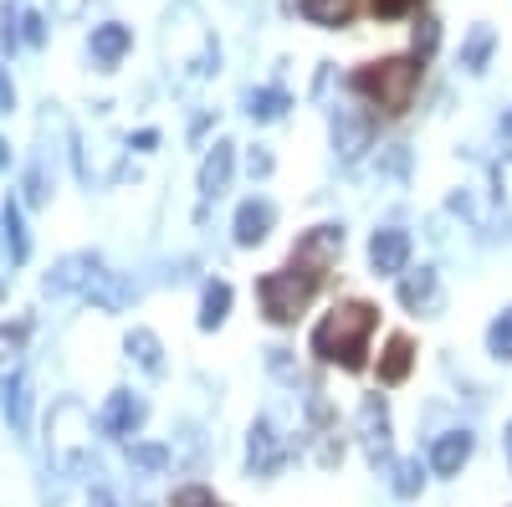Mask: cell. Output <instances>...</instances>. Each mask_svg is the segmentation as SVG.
Instances as JSON below:
<instances>
[{"instance_id": "obj_27", "label": "cell", "mask_w": 512, "mask_h": 507, "mask_svg": "<svg viewBox=\"0 0 512 507\" xmlns=\"http://www.w3.org/2000/svg\"><path fill=\"white\" fill-rule=\"evenodd\" d=\"M169 507H226L216 492H210V487H175V497H169Z\"/></svg>"}, {"instance_id": "obj_19", "label": "cell", "mask_w": 512, "mask_h": 507, "mask_svg": "<svg viewBox=\"0 0 512 507\" xmlns=\"http://www.w3.org/2000/svg\"><path fill=\"white\" fill-rule=\"evenodd\" d=\"M128 359H139V369H149V374H164V349H159V338L149 328L128 333Z\"/></svg>"}, {"instance_id": "obj_36", "label": "cell", "mask_w": 512, "mask_h": 507, "mask_svg": "<svg viewBox=\"0 0 512 507\" xmlns=\"http://www.w3.org/2000/svg\"><path fill=\"white\" fill-rule=\"evenodd\" d=\"M93 507H113V502H108V492H98V497H93Z\"/></svg>"}, {"instance_id": "obj_8", "label": "cell", "mask_w": 512, "mask_h": 507, "mask_svg": "<svg viewBox=\"0 0 512 507\" xmlns=\"http://www.w3.org/2000/svg\"><path fill=\"white\" fill-rule=\"evenodd\" d=\"M400 308L405 313H441V277L431 267L400 277Z\"/></svg>"}, {"instance_id": "obj_28", "label": "cell", "mask_w": 512, "mask_h": 507, "mask_svg": "<svg viewBox=\"0 0 512 507\" xmlns=\"http://www.w3.org/2000/svg\"><path fill=\"white\" fill-rule=\"evenodd\" d=\"M128 461L144 472H164L169 467V446H128Z\"/></svg>"}, {"instance_id": "obj_22", "label": "cell", "mask_w": 512, "mask_h": 507, "mask_svg": "<svg viewBox=\"0 0 512 507\" xmlns=\"http://www.w3.org/2000/svg\"><path fill=\"white\" fill-rule=\"evenodd\" d=\"M492 200H497V210H502V221L512 226V154H502V159L492 164Z\"/></svg>"}, {"instance_id": "obj_16", "label": "cell", "mask_w": 512, "mask_h": 507, "mask_svg": "<svg viewBox=\"0 0 512 507\" xmlns=\"http://www.w3.org/2000/svg\"><path fill=\"white\" fill-rule=\"evenodd\" d=\"M297 11H303L313 26H349L359 0H297Z\"/></svg>"}, {"instance_id": "obj_33", "label": "cell", "mask_w": 512, "mask_h": 507, "mask_svg": "<svg viewBox=\"0 0 512 507\" xmlns=\"http://www.w3.org/2000/svg\"><path fill=\"white\" fill-rule=\"evenodd\" d=\"M16 108V88H11V77L0 72V113H11Z\"/></svg>"}, {"instance_id": "obj_23", "label": "cell", "mask_w": 512, "mask_h": 507, "mask_svg": "<svg viewBox=\"0 0 512 507\" xmlns=\"http://www.w3.org/2000/svg\"><path fill=\"white\" fill-rule=\"evenodd\" d=\"M487 354L502 359V364H512V308H502V313L492 318V328H487Z\"/></svg>"}, {"instance_id": "obj_21", "label": "cell", "mask_w": 512, "mask_h": 507, "mask_svg": "<svg viewBox=\"0 0 512 507\" xmlns=\"http://www.w3.org/2000/svg\"><path fill=\"white\" fill-rule=\"evenodd\" d=\"M246 113H251L256 123H272V118H282V113H287V93H282V88H262V93H251V98H246Z\"/></svg>"}, {"instance_id": "obj_31", "label": "cell", "mask_w": 512, "mask_h": 507, "mask_svg": "<svg viewBox=\"0 0 512 507\" xmlns=\"http://www.w3.org/2000/svg\"><path fill=\"white\" fill-rule=\"evenodd\" d=\"M21 41H31V47H41V41H47V21H41L36 11L21 16Z\"/></svg>"}, {"instance_id": "obj_6", "label": "cell", "mask_w": 512, "mask_h": 507, "mask_svg": "<svg viewBox=\"0 0 512 507\" xmlns=\"http://www.w3.org/2000/svg\"><path fill=\"white\" fill-rule=\"evenodd\" d=\"M144 415H149V405H144L134 390H113V395H108V405L98 410V431L123 441V436H134V431L144 426Z\"/></svg>"}, {"instance_id": "obj_10", "label": "cell", "mask_w": 512, "mask_h": 507, "mask_svg": "<svg viewBox=\"0 0 512 507\" xmlns=\"http://www.w3.org/2000/svg\"><path fill=\"white\" fill-rule=\"evenodd\" d=\"M272 221H277V205L272 200H246L236 210V246H262L272 236Z\"/></svg>"}, {"instance_id": "obj_29", "label": "cell", "mask_w": 512, "mask_h": 507, "mask_svg": "<svg viewBox=\"0 0 512 507\" xmlns=\"http://www.w3.org/2000/svg\"><path fill=\"white\" fill-rule=\"evenodd\" d=\"M425 0H369V11L379 16V21H400V16H410V11H420Z\"/></svg>"}, {"instance_id": "obj_24", "label": "cell", "mask_w": 512, "mask_h": 507, "mask_svg": "<svg viewBox=\"0 0 512 507\" xmlns=\"http://www.w3.org/2000/svg\"><path fill=\"white\" fill-rule=\"evenodd\" d=\"M0 395H6V415H11V426H16V431H26V379H21V369H11V374H6Z\"/></svg>"}, {"instance_id": "obj_9", "label": "cell", "mask_w": 512, "mask_h": 507, "mask_svg": "<svg viewBox=\"0 0 512 507\" xmlns=\"http://www.w3.org/2000/svg\"><path fill=\"white\" fill-rule=\"evenodd\" d=\"M472 451H477V436H472V431H446V436H436V446H431V472H436V477H456L466 461H472Z\"/></svg>"}, {"instance_id": "obj_18", "label": "cell", "mask_w": 512, "mask_h": 507, "mask_svg": "<svg viewBox=\"0 0 512 507\" xmlns=\"http://www.w3.org/2000/svg\"><path fill=\"white\" fill-rule=\"evenodd\" d=\"M492 47H497V31H492V26H472V36L461 41V67H466V72H487Z\"/></svg>"}, {"instance_id": "obj_11", "label": "cell", "mask_w": 512, "mask_h": 507, "mask_svg": "<svg viewBox=\"0 0 512 507\" xmlns=\"http://www.w3.org/2000/svg\"><path fill=\"white\" fill-rule=\"evenodd\" d=\"M128 47H134V31H128L123 21H103V26H93V62L108 72V67H118L123 57H128Z\"/></svg>"}, {"instance_id": "obj_38", "label": "cell", "mask_w": 512, "mask_h": 507, "mask_svg": "<svg viewBox=\"0 0 512 507\" xmlns=\"http://www.w3.org/2000/svg\"><path fill=\"white\" fill-rule=\"evenodd\" d=\"M507 139H512V118H507Z\"/></svg>"}, {"instance_id": "obj_14", "label": "cell", "mask_w": 512, "mask_h": 507, "mask_svg": "<svg viewBox=\"0 0 512 507\" xmlns=\"http://www.w3.org/2000/svg\"><path fill=\"white\" fill-rule=\"evenodd\" d=\"M103 262L93 257V251H77V257H67V262H57V272L47 277V292H82L93 282V272H98Z\"/></svg>"}, {"instance_id": "obj_17", "label": "cell", "mask_w": 512, "mask_h": 507, "mask_svg": "<svg viewBox=\"0 0 512 507\" xmlns=\"http://www.w3.org/2000/svg\"><path fill=\"white\" fill-rule=\"evenodd\" d=\"M231 313V282H205V298H200V328L216 333Z\"/></svg>"}, {"instance_id": "obj_20", "label": "cell", "mask_w": 512, "mask_h": 507, "mask_svg": "<svg viewBox=\"0 0 512 507\" xmlns=\"http://www.w3.org/2000/svg\"><path fill=\"white\" fill-rule=\"evenodd\" d=\"M333 139H338V149H344L349 159L369 144V118H349V113H338L333 118Z\"/></svg>"}, {"instance_id": "obj_1", "label": "cell", "mask_w": 512, "mask_h": 507, "mask_svg": "<svg viewBox=\"0 0 512 507\" xmlns=\"http://www.w3.org/2000/svg\"><path fill=\"white\" fill-rule=\"evenodd\" d=\"M338 257H344V226H313L292 246L287 267H277V272H267L262 282H256V303H262L267 323H297L303 318L313 292L323 287V277L333 272Z\"/></svg>"}, {"instance_id": "obj_35", "label": "cell", "mask_w": 512, "mask_h": 507, "mask_svg": "<svg viewBox=\"0 0 512 507\" xmlns=\"http://www.w3.org/2000/svg\"><path fill=\"white\" fill-rule=\"evenodd\" d=\"M6 164H11V144H6V139H0V169H6Z\"/></svg>"}, {"instance_id": "obj_34", "label": "cell", "mask_w": 512, "mask_h": 507, "mask_svg": "<svg viewBox=\"0 0 512 507\" xmlns=\"http://www.w3.org/2000/svg\"><path fill=\"white\" fill-rule=\"evenodd\" d=\"M52 11H57V16H77L82 0H52Z\"/></svg>"}, {"instance_id": "obj_12", "label": "cell", "mask_w": 512, "mask_h": 507, "mask_svg": "<svg viewBox=\"0 0 512 507\" xmlns=\"http://www.w3.org/2000/svg\"><path fill=\"white\" fill-rule=\"evenodd\" d=\"M231 164H236V144H226V139L205 154V164H200V195H205V200L226 195V185H231Z\"/></svg>"}, {"instance_id": "obj_2", "label": "cell", "mask_w": 512, "mask_h": 507, "mask_svg": "<svg viewBox=\"0 0 512 507\" xmlns=\"http://www.w3.org/2000/svg\"><path fill=\"white\" fill-rule=\"evenodd\" d=\"M379 328V308L364 303V298H349V303H333L318 328H313V354L323 364H338V369H349L359 374L369 364V338Z\"/></svg>"}, {"instance_id": "obj_32", "label": "cell", "mask_w": 512, "mask_h": 507, "mask_svg": "<svg viewBox=\"0 0 512 507\" xmlns=\"http://www.w3.org/2000/svg\"><path fill=\"white\" fill-rule=\"evenodd\" d=\"M246 169H251V180H256V175H272V154H267V149H251V154H246Z\"/></svg>"}, {"instance_id": "obj_13", "label": "cell", "mask_w": 512, "mask_h": 507, "mask_svg": "<svg viewBox=\"0 0 512 507\" xmlns=\"http://www.w3.org/2000/svg\"><path fill=\"white\" fill-rule=\"evenodd\" d=\"M410 369H415V344L405 333H390V344L379 354V385H405Z\"/></svg>"}, {"instance_id": "obj_15", "label": "cell", "mask_w": 512, "mask_h": 507, "mask_svg": "<svg viewBox=\"0 0 512 507\" xmlns=\"http://www.w3.org/2000/svg\"><path fill=\"white\" fill-rule=\"evenodd\" d=\"M246 461L256 477H267L282 467V451H277V436H272V420H256L251 426V441H246Z\"/></svg>"}, {"instance_id": "obj_37", "label": "cell", "mask_w": 512, "mask_h": 507, "mask_svg": "<svg viewBox=\"0 0 512 507\" xmlns=\"http://www.w3.org/2000/svg\"><path fill=\"white\" fill-rule=\"evenodd\" d=\"M507 461H512V426H507Z\"/></svg>"}, {"instance_id": "obj_30", "label": "cell", "mask_w": 512, "mask_h": 507, "mask_svg": "<svg viewBox=\"0 0 512 507\" xmlns=\"http://www.w3.org/2000/svg\"><path fill=\"white\" fill-rule=\"evenodd\" d=\"M436 41H441V21L425 16V21L415 26V57H431V52H436Z\"/></svg>"}, {"instance_id": "obj_3", "label": "cell", "mask_w": 512, "mask_h": 507, "mask_svg": "<svg viewBox=\"0 0 512 507\" xmlns=\"http://www.w3.org/2000/svg\"><path fill=\"white\" fill-rule=\"evenodd\" d=\"M420 77H425V57L410 52V57H379V62H364V67L349 77V88H354L369 108L400 118V113L415 103V93H420Z\"/></svg>"}, {"instance_id": "obj_25", "label": "cell", "mask_w": 512, "mask_h": 507, "mask_svg": "<svg viewBox=\"0 0 512 507\" xmlns=\"http://www.w3.org/2000/svg\"><path fill=\"white\" fill-rule=\"evenodd\" d=\"M0 226H6L11 262H26V257H31V241H26V226H21V210H16V205H6V210H0Z\"/></svg>"}, {"instance_id": "obj_7", "label": "cell", "mask_w": 512, "mask_h": 507, "mask_svg": "<svg viewBox=\"0 0 512 507\" xmlns=\"http://www.w3.org/2000/svg\"><path fill=\"white\" fill-rule=\"evenodd\" d=\"M405 262H410V231L384 226V231L369 236V267H374V277H400Z\"/></svg>"}, {"instance_id": "obj_26", "label": "cell", "mask_w": 512, "mask_h": 507, "mask_svg": "<svg viewBox=\"0 0 512 507\" xmlns=\"http://www.w3.org/2000/svg\"><path fill=\"white\" fill-rule=\"evenodd\" d=\"M395 497H420V487H425V467H420V461H395Z\"/></svg>"}, {"instance_id": "obj_4", "label": "cell", "mask_w": 512, "mask_h": 507, "mask_svg": "<svg viewBox=\"0 0 512 507\" xmlns=\"http://www.w3.org/2000/svg\"><path fill=\"white\" fill-rule=\"evenodd\" d=\"M359 441H364V456L374 461V467H390V405H384V395H364Z\"/></svg>"}, {"instance_id": "obj_5", "label": "cell", "mask_w": 512, "mask_h": 507, "mask_svg": "<svg viewBox=\"0 0 512 507\" xmlns=\"http://www.w3.org/2000/svg\"><path fill=\"white\" fill-rule=\"evenodd\" d=\"M88 431H93V426H88V410H82L77 400H62V405L52 410V451L67 461V467L82 456V436H88Z\"/></svg>"}]
</instances>
